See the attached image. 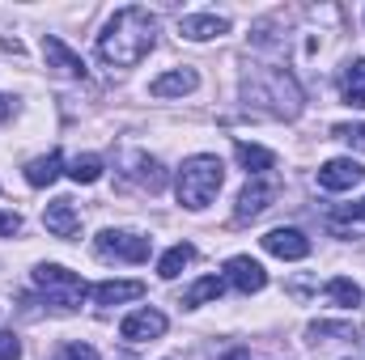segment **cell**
<instances>
[{
	"label": "cell",
	"mask_w": 365,
	"mask_h": 360,
	"mask_svg": "<svg viewBox=\"0 0 365 360\" xmlns=\"http://www.w3.org/2000/svg\"><path fill=\"white\" fill-rule=\"evenodd\" d=\"M225 280H230L238 292H247V297L259 292V288H268V271L259 268L251 255H234V259L225 263Z\"/></svg>",
	"instance_id": "7"
},
{
	"label": "cell",
	"mask_w": 365,
	"mask_h": 360,
	"mask_svg": "<svg viewBox=\"0 0 365 360\" xmlns=\"http://www.w3.org/2000/svg\"><path fill=\"white\" fill-rule=\"evenodd\" d=\"M60 166H64V157H60V153L34 157V162L26 166V182H30V186H51V182L60 179Z\"/></svg>",
	"instance_id": "17"
},
{
	"label": "cell",
	"mask_w": 365,
	"mask_h": 360,
	"mask_svg": "<svg viewBox=\"0 0 365 360\" xmlns=\"http://www.w3.org/2000/svg\"><path fill=\"white\" fill-rule=\"evenodd\" d=\"M331 136H336V140H344V144H353V149H361V153H365V123H340V127H331Z\"/></svg>",
	"instance_id": "23"
},
{
	"label": "cell",
	"mask_w": 365,
	"mask_h": 360,
	"mask_svg": "<svg viewBox=\"0 0 365 360\" xmlns=\"http://www.w3.org/2000/svg\"><path fill=\"white\" fill-rule=\"evenodd\" d=\"M221 288H225V284H221L217 275H204V280H195V284L182 292V305H204V301H217V297H221Z\"/></svg>",
	"instance_id": "20"
},
{
	"label": "cell",
	"mask_w": 365,
	"mask_h": 360,
	"mask_svg": "<svg viewBox=\"0 0 365 360\" xmlns=\"http://www.w3.org/2000/svg\"><path fill=\"white\" fill-rule=\"evenodd\" d=\"M327 297H331L336 305H344V309H357V305H361V288H357L353 280H344V275L327 280Z\"/></svg>",
	"instance_id": "21"
},
{
	"label": "cell",
	"mask_w": 365,
	"mask_h": 360,
	"mask_svg": "<svg viewBox=\"0 0 365 360\" xmlns=\"http://www.w3.org/2000/svg\"><path fill=\"white\" fill-rule=\"evenodd\" d=\"M264 250L276 259H306L310 255V238L302 229H272L264 233Z\"/></svg>",
	"instance_id": "9"
},
{
	"label": "cell",
	"mask_w": 365,
	"mask_h": 360,
	"mask_svg": "<svg viewBox=\"0 0 365 360\" xmlns=\"http://www.w3.org/2000/svg\"><path fill=\"white\" fill-rule=\"evenodd\" d=\"M225 30H230V21H225V17H217V13H191V17H179V34H182V38H191V43L221 38Z\"/></svg>",
	"instance_id": "11"
},
{
	"label": "cell",
	"mask_w": 365,
	"mask_h": 360,
	"mask_svg": "<svg viewBox=\"0 0 365 360\" xmlns=\"http://www.w3.org/2000/svg\"><path fill=\"white\" fill-rule=\"evenodd\" d=\"M162 331H166V314H158V309H136V314H128V318H123V327H119V335H123L128 344L158 339Z\"/></svg>",
	"instance_id": "8"
},
{
	"label": "cell",
	"mask_w": 365,
	"mask_h": 360,
	"mask_svg": "<svg viewBox=\"0 0 365 360\" xmlns=\"http://www.w3.org/2000/svg\"><path fill=\"white\" fill-rule=\"evenodd\" d=\"M9 110H13V106H9V97H0V123L9 119Z\"/></svg>",
	"instance_id": "28"
},
{
	"label": "cell",
	"mask_w": 365,
	"mask_h": 360,
	"mask_svg": "<svg viewBox=\"0 0 365 360\" xmlns=\"http://www.w3.org/2000/svg\"><path fill=\"white\" fill-rule=\"evenodd\" d=\"M68 174H73V182H98V179H102V157H93V153H86V157H73Z\"/></svg>",
	"instance_id": "22"
},
{
	"label": "cell",
	"mask_w": 365,
	"mask_h": 360,
	"mask_svg": "<svg viewBox=\"0 0 365 360\" xmlns=\"http://www.w3.org/2000/svg\"><path fill=\"white\" fill-rule=\"evenodd\" d=\"M234 153H238V162H242V170H247V174H264V170H272V166H276L272 149H259V144H247V140H238V144H234Z\"/></svg>",
	"instance_id": "16"
},
{
	"label": "cell",
	"mask_w": 365,
	"mask_h": 360,
	"mask_svg": "<svg viewBox=\"0 0 365 360\" xmlns=\"http://www.w3.org/2000/svg\"><path fill=\"white\" fill-rule=\"evenodd\" d=\"M361 179H365V166L353 162V157H331V162H323V170H319V186H323V191H353Z\"/></svg>",
	"instance_id": "6"
},
{
	"label": "cell",
	"mask_w": 365,
	"mask_h": 360,
	"mask_svg": "<svg viewBox=\"0 0 365 360\" xmlns=\"http://www.w3.org/2000/svg\"><path fill=\"white\" fill-rule=\"evenodd\" d=\"M191 259H195V246L179 242V246H170V250L162 255V263H158V275H162V280H175V275H179L187 263H191Z\"/></svg>",
	"instance_id": "18"
},
{
	"label": "cell",
	"mask_w": 365,
	"mask_h": 360,
	"mask_svg": "<svg viewBox=\"0 0 365 360\" xmlns=\"http://www.w3.org/2000/svg\"><path fill=\"white\" fill-rule=\"evenodd\" d=\"M344 216H357V221H365V199H361V203H349V208H344Z\"/></svg>",
	"instance_id": "27"
},
{
	"label": "cell",
	"mask_w": 365,
	"mask_h": 360,
	"mask_svg": "<svg viewBox=\"0 0 365 360\" xmlns=\"http://www.w3.org/2000/svg\"><path fill=\"white\" fill-rule=\"evenodd\" d=\"M136 297H145V284L140 280H106V284L93 288V301L98 305H119V301H136Z\"/></svg>",
	"instance_id": "14"
},
{
	"label": "cell",
	"mask_w": 365,
	"mask_h": 360,
	"mask_svg": "<svg viewBox=\"0 0 365 360\" xmlns=\"http://www.w3.org/2000/svg\"><path fill=\"white\" fill-rule=\"evenodd\" d=\"M56 360H98V352H93L90 344H64Z\"/></svg>",
	"instance_id": "24"
},
{
	"label": "cell",
	"mask_w": 365,
	"mask_h": 360,
	"mask_svg": "<svg viewBox=\"0 0 365 360\" xmlns=\"http://www.w3.org/2000/svg\"><path fill=\"white\" fill-rule=\"evenodd\" d=\"M276 199V186L272 182H247V191H242V195H238V208H234V221H238V225H247V221H255V216H259V212H264V208H268V203H272Z\"/></svg>",
	"instance_id": "10"
},
{
	"label": "cell",
	"mask_w": 365,
	"mask_h": 360,
	"mask_svg": "<svg viewBox=\"0 0 365 360\" xmlns=\"http://www.w3.org/2000/svg\"><path fill=\"white\" fill-rule=\"evenodd\" d=\"M153 38H158V17L140 4H128L98 34V60L110 68H136L153 51Z\"/></svg>",
	"instance_id": "1"
},
{
	"label": "cell",
	"mask_w": 365,
	"mask_h": 360,
	"mask_svg": "<svg viewBox=\"0 0 365 360\" xmlns=\"http://www.w3.org/2000/svg\"><path fill=\"white\" fill-rule=\"evenodd\" d=\"M34 284L47 292V301L56 305V309H77L81 301H86V280L77 275V271L60 268V263H43V268H34Z\"/></svg>",
	"instance_id": "3"
},
{
	"label": "cell",
	"mask_w": 365,
	"mask_h": 360,
	"mask_svg": "<svg viewBox=\"0 0 365 360\" xmlns=\"http://www.w3.org/2000/svg\"><path fill=\"white\" fill-rule=\"evenodd\" d=\"M195 85H200L195 68H175V73H162V77L149 85V93H153V97H182V93H191Z\"/></svg>",
	"instance_id": "13"
},
{
	"label": "cell",
	"mask_w": 365,
	"mask_h": 360,
	"mask_svg": "<svg viewBox=\"0 0 365 360\" xmlns=\"http://www.w3.org/2000/svg\"><path fill=\"white\" fill-rule=\"evenodd\" d=\"M43 225H47L56 238H77V233H81V216H77L73 199H51L47 212H43Z\"/></svg>",
	"instance_id": "12"
},
{
	"label": "cell",
	"mask_w": 365,
	"mask_h": 360,
	"mask_svg": "<svg viewBox=\"0 0 365 360\" xmlns=\"http://www.w3.org/2000/svg\"><path fill=\"white\" fill-rule=\"evenodd\" d=\"M93 250H98V259H119V263H145L149 259V238H140V233H119V229H102L98 238H93Z\"/></svg>",
	"instance_id": "4"
},
{
	"label": "cell",
	"mask_w": 365,
	"mask_h": 360,
	"mask_svg": "<svg viewBox=\"0 0 365 360\" xmlns=\"http://www.w3.org/2000/svg\"><path fill=\"white\" fill-rule=\"evenodd\" d=\"M340 93H344V106L365 110V60H353L340 77Z\"/></svg>",
	"instance_id": "15"
},
{
	"label": "cell",
	"mask_w": 365,
	"mask_h": 360,
	"mask_svg": "<svg viewBox=\"0 0 365 360\" xmlns=\"http://www.w3.org/2000/svg\"><path fill=\"white\" fill-rule=\"evenodd\" d=\"M0 233H4V238H13V233H21V221H17L13 212H0Z\"/></svg>",
	"instance_id": "26"
},
{
	"label": "cell",
	"mask_w": 365,
	"mask_h": 360,
	"mask_svg": "<svg viewBox=\"0 0 365 360\" xmlns=\"http://www.w3.org/2000/svg\"><path fill=\"white\" fill-rule=\"evenodd\" d=\"M221 182H225L221 157H212V153L187 157V162H182V170H179V182H175V191H179V203H182V208H191V212L208 208V203L217 199Z\"/></svg>",
	"instance_id": "2"
},
{
	"label": "cell",
	"mask_w": 365,
	"mask_h": 360,
	"mask_svg": "<svg viewBox=\"0 0 365 360\" xmlns=\"http://www.w3.org/2000/svg\"><path fill=\"white\" fill-rule=\"evenodd\" d=\"M43 60H47V68H56L60 77H86V60L60 38V34H43Z\"/></svg>",
	"instance_id": "5"
},
{
	"label": "cell",
	"mask_w": 365,
	"mask_h": 360,
	"mask_svg": "<svg viewBox=\"0 0 365 360\" xmlns=\"http://www.w3.org/2000/svg\"><path fill=\"white\" fill-rule=\"evenodd\" d=\"M132 174H136V182L140 186H149V191H162L166 186V170H162V162H153V157H132Z\"/></svg>",
	"instance_id": "19"
},
{
	"label": "cell",
	"mask_w": 365,
	"mask_h": 360,
	"mask_svg": "<svg viewBox=\"0 0 365 360\" xmlns=\"http://www.w3.org/2000/svg\"><path fill=\"white\" fill-rule=\"evenodd\" d=\"M17 356H21V344H17V335L0 331V360H17Z\"/></svg>",
	"instance_id": "25"
},
{
	"label": "cell",
	"mask_w": 365,
	"mask_h": 360,
	"mask_svg": "<svg viewBox=\"0 0 365 360\" xmlns=\"http://www.w3.org/2000/svg\"><path fill=\"white\" fill-rule=\"evenodd\" d=\"M225 360H251L247 352H225Z\"/></svg>",
	"instance_id": "29"
}]
</instances>
